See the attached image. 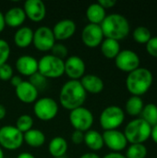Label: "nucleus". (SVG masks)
<instances>
[{
    "label": "nucleus",
    "mask_w": 157,
    "mask_h": 158,
    "mask_svg": "<svg viewBox=\"0 0 157 158\" xmlns=\"http://www.w3.org/2000/svg\"><path fill=\"white\" fill-rule=\"evenodd\" d=\"M87 93L83 89L80 81L69 80L61 88L59 93L60 105L69 111L83 106Z\"/></svg>",
    "instance_id": "f257e3e1"
},
{
    "label": "nucleus",
    "mask_w": 157,
    "mask_h": 158,
    "mask_svg": "<svg viewBox=\"0 0 157 158\" xmlns=\"http://www.w3.org/2000/svg\"><path fill=\"white\" fill-rule=\"evenodd\" d=\"M100 26L105 38L118 42L125 39L130 31L129 20L123 15L118 13L106 15Z\"/></svg>",
    "instance_id": "f03ea898"
},
{
    "label": "nucleus",
    "mask_w": 157,
    "mask_h": 158,
    "mask_svg": "<svg viewBox=\"0 0 157 158\" xmlns=\"http://www.w3.org/2000/svg\"><path fill=\"white\" fill-rule=\"evenodd\" d=\"M152 72L145 68H138L130 72L126 79V87L133 96H141L146 94L153 85Z\"/></svg>",
    "instance_id": "7ed1b4c3"
},
{
    "label": "nucleus",
    "mask_w": 157,
    "mask_h": 158,
    "mask_svg": "<svg viewBox=\"0 0 157 158\" xmlns=\"http://www.w3.org/2000/svg\"><path fill=\"white\" fill-rule=\"evenodd\" d=\"M152 126L143 118H135L129 122L124 130V135L130 144H143L151 138Z\"/></svg>",
    "instance_id": "20e7f679"
},
{
    "label": "nucleus",
    "mask_w": 157,
    "mask_h": 158,
    "mask_svg": "<svg viewBox=\"0 0 157 158\" xmlns=\"http://www.w3.org/2000/svg\"><path fill=\"white\" fill-rule=\"evenodd\" d=\"M38 72L46 79H57L64 75V60L51 54L44 55L38 60Z\"/></svg>",
    "instance_id": "39448f33"
},
{
    "label": "nucleus",
    "mask_w": 157,
    "mask_h": 158,
    "mask_svg": "<svg viewBox=\"0 0 157 158\" xmlns=\"http://www.w3.org/2000/svg\"><path fill=\"white\" fill-rule=\"evenodd\" d=\"M125 119V112L118 106H110L105 107L100 115L99 122L104 131L118 130Z\"/></svg>",
    "instance_id": "423d86ee"
},
{
    "label": "nucleus",
    "mask_w": 157,
    "mask_h": 158,
    "mask_svg": "<svg viewBox=\"0 0 157 158\" xmlns=\"http://www.w3.org/2000/svg\"><path fill=\"white\" fill-rule=\"evenodd\" d=\"M23 133L15 126L6 125L0 128V147L8 151H15L23 144Z\"/></svg>",
    "instance_id": "0eeeda50"
},
{
    "label": "nucleus",
    "mask_w": 157,
    "mask_h": 158,
    "mask_svg": "<svg viewBox=\"0 0 157 158\" xmlns=\"http://www.w3.org/2000/svg\"><path fill=\"white\" fill-rule=\"evenodd\" d=\"M69 122L74 131L86 132L93 125L94 118L92 111L84 106L75 108L69 113Z\"/></svg>",
    "instance_id": "6e6552de"
},
{
    "label": "nucleus",
    "mask_w": 157,
    "mask_h": 158,
    "mask_svg": "<svg viewBox=\"0 0 157 158\" xmlns=\"http://www.w3.org/2000/svg\"><path fill=\"white\" fill-rule=\"evenodd\" d=\"M58 104L50 97L37 99L33 105V112L36 118L42 121H50L54 119L58 113Z\"/></svg>",
    "instance_id": "1a4fd4ad"
},
{
    "label": "nucleus",
    "mask_w": 157,
    "mask_h": 158,
    "mask_svg": "<svg viewBox=\"0 0 157 158\" xmlns=\"http://www.w3.org/2000/svg\"><path fill=\"white\" fill-rule=\"evenodd\" d=\"M56 44V38L53 31L47 26H41L33 31L32 44L41 52L51 51Z\"/></svg>",
    "instance_id": "9d476101"
},
{
    "label": "nucleus",
    "mask_w": 157,
    "mask_h": 158,
    "mask_svg": "<svg viewBox=\"0 0 157 158\" xmlns=\"http://www.w3.org/2000/svg\"><path fill=\"white\" fill-rule=\"evenodd\" d=\"M140 56L134 51L130 49L120 50L115 58L116 67L124 72H131L140 68Z\"/></svg>",
    "instance_id": "9b49d317"
},
{
    "label": "nucleus",
    "mask_w": 157,
    "mask_h": 158,
    "mask_svg": "<svg viewBox=\"0 0 157 158\" xmlns=\"http://www.w3.org/2000/svg\"><path fill=\"white\" fill-rule=\"evenodd\" d=\"M104 39L105 36L100 25L88 23L81 31V41L89 48L100 46Z\"/></svg>",
    "instance_id": "f8f14e48"
},
{
    "label": "nucleus",
    "mask_w": 157,
    "mask_h": 158,
    "mask_svg": "<svg viewBox=\"0 0 157 158\" xmlns=\"http://www.w3.org/2000/svg\"><path fill=\"white\" fill-rule=\"evenodd\" d=\"M85 62L78 56H71L64 60V74L72 81H80L85 75Z\"/></svg>",
    "instance_id": "ddd939ff"
},
{
    "label": "nucleus",
    "mask_w": 157,
    "mask_h": 158,
    "mask_svg": "<svg viewBox=\"0 0 157 158\" xmlns=\"http://www.w3.org/2000/svg\"><path fill=\"white\" fill-rule=\"evenodd\" d=\"M102 135L104 144L113 153H119L127 147L128 141L124 133L118 130L105 131Z\"/></svg>",
    "instance_id": "4468645a"
},
{
    "label": "nucleus",
    "mask_w": 157,
    "mask_h": 158,
    "mask_svg": "<svg viewBox=\"0 0 157 158\" xmlns=\"http://www.w3.org/2000/svg\"><path fill=\"white\" fill-rule=\"evenodd\" d=\"M23 10L26 18L33 22H40L46 16V6L42 0H27Z\"/></svg>",
    "instance_id": "2eb2a0df"
},
{
    "label": "nucleus",
    "mask_w": 157,
    "mask_h": 158,
    "mask_svg": "<svg viewBox=\"0 0 157 158\" xmlns=\"http://www.w3.org/2000/svg\"><path fill=\"white\" fill-rule=\"evenodd\" d=\"M76 29V23L72 19H65L57 21L55 24L52 31L56 38V41H65L71 38L74 35Z\"/></svg>",
    "instance_id": "dca6fc26"
},
{
    "label": "nucleus",
    "mask_w": 157,
    "mask_h": 158,
    "mask_svg": "<svg viewBox=\"0 0 157 158\" xmlns=\"http://www.w3.org/2000/svg\"><path fill=\"white\" fill-rule=\"evenodd\" d=\"M15 67L19 74L31 77L38 71V60L31 56L23 55L16 60Z\"/></svg>",
    "instance_id": "f3484780"
},
{
    "label": "nucleus",
    "mask_w": 157,
    "mask_h": 158,
    "mask_svg": "<svg viewBox=\"0 0 157 158\" xmlns=\"http://www.w3.org/2000/svg\"><path fill=\"white\" fill-rule=\"evenodd\" d=\"M15 93L18 99L24 104H32L38 98V90L28 81H23L17 88Z\"/></svg>",
    "instance_id": "a211bd4d"
},
{
    "label": "nucleus",
    "mask_w": 157,
    "mask_h": 158,
    "mask_svg": "<svg viewBox=\"0 0 157 158\" xmlns=\"http://www.w3.org/2000/svg\"><path fill=\"white\" fill-rule=\"evenodd\" d=\"M80 81L87 94L89 93L93 94H100L105 88V83L103 80L94 74H85L80 80Z\"/></svg>",
    "instance_id": "6ab92c4d"
},
{
    "label": "nucleus",
    "mask_w": 157,
    "mask_h": 158,
    "mask_svg": "<svg viewBox=\"0 0 157 158\" xmlns=\"http://www.w3.org/2000/svg\"><path fill=\"white\" fill-rule=\"evenodd\" d=\"M4 18H5L6 26L11 28H17V27H20L24 23L26 19V15L22 7L15 6L8 9L4 14Z\"/></svg>",
    "instance_id": "aec40b11"
},
{
    "label": "nucleus",
    "mask_w": 157,
    "mask_h": 158,
    "mask_svg": "<svg viewBox=\"0 0 157 158\" xmlns=\"http://www.w3.org/2000/svg\"><path fill=\"white\" fill-rule=\"evenodd\" d=\"M33 31L28 26L19 27L14 33V43L19 48H27L32 44Z\"/></svg>",
    "instance_id": "412c9836"
},
{
    "label": "nucleus",
    "mask_w": 157,
    "mask_h": 158,
    "mask_svg": "<svg viewBox=\"0 0 157 158\" xmlns=\"http://www.w3.org/2000/svg\"><path fill=\"white\" fill-rule=\"evenodd\" d=\"M68 142L63 137L57 136L53 138L48 144L49 154L53 158L64 157L68 152Z\"/></svg>",
    "instance_id": "4be33fe9"
},
{
    "label": "nucleus",
    "mask_w": 157,
    "mask_h": 158,
    "mask_svg": "<svg viewBox=\"0 0 157 158\" xmlns=\"http://www.w3.org/2000/svg\"><path fill=\"white\" fill-rule=\"evenodd\" d=\"M83 143L86 146L93 152L100 151L104 147V139L102 133L95 130H90L84 132V141Z\"/></svg>",
    "instance_id": "5701e85b"
},
{
    "label": "nucleus",
    "mask_w": 157,
    "mask_h": 158,
    "mask_svg": "<svg viewBox=\"0 0 157 158\" xmlns=\"http://www.w3.org/2000/svg\"><path fill=\"white\" fill-rule=\"evenodd\" d=\"M105 17V9L102 7L98 3L90 5L86 9V18L92 24L101 25Z\"/></svg>",
    "instance_id": "b1692460"
},
{
    "label": "nucleus",
    "mask_w": 157,
    "mask_h": 158,
    "mask_svg": "<svg viewBox=\"0 0 157 158\" xmlns=\"http://www.w3.org/2000/svg\"><path fill=\"white\" fill-rule=\"evenodd\" d=\"M23 141L31 147L38 148L43 145L45 143L44 133L37 129H31L23 133Z\"/></svg>",
    "instance_id": "393cba45"
},
{
    "label": "nucleus",
    "mask_w": 157,
    "mask_h": 158,
    "mask_svg": "<svg viewBox=\"0 0 157 158\" xmlns=\"http://www.w3.org/2000/svg\"><path fill=\"white\" fill-rule=\"evenodd\" d=\"M101 52L103 56L108 59H115L116 56L120 52V44L118 41L105 38L102 42L101 45Z\"/></svg>",
    "instance_id": "a878e982"
},
{
    "label": "nucleus",
    "mask_w": 157,
    "mask_h": 158,
    "mask_svg": "<svg viewBox=\"0 0 157 158\" xmlns=\"http://www.w3.org/2000/svg\"><path fill=\"white\" fill-rule=\"evenodd\" d=\"M144 107L143 101L140 96H130L125 105V110L126 112L132 117H136L138 115H141L143 109Z\"/></svg>",
    "instance_id": "bb28decb"
},
{
    "label": "nucleus",
    "mask_w": 157,
    "mask_h": 158,
    "mask_svg": "<svg viewBox=\"0 0 157 158\" xmlns=\"http://www.w3.org/2000/svg\"><path fill=\"white\" fill-rule=\"evenodd\" d=\"M142 118L152 127L157 124V106L155 104H147L144 106L142 113Z\"/></svg>",
    "instance_id": "cd10ccee"
},
{
    "label": "nucleus",
    "mask_w": 157,
    "mask_h": 158,
    "mask_svg": "<svg viewBox=\"0 0 157 158\" xmlns=\"http://www.w3.org/2000/svg\"><path fill=\"white\" fill-rule=\"evenodd\" d=\"M147 148L144 144H130L126 151V158H145L147 156Z\"/></svg>",
    "instance_id": "c85d7f7f"
},
{
    "label": "nucleus",
    "mask_w": 157,
    "mask_h": 158,
    "mask_svg": "<svg viewBox=\"0 0 157 158\" xmlns=\"http://www.w3.org/2000/svg\"><path fill=\"white\" fill-rule=\"evenodd\" d=\"M132 36H133V39L135 40V42H137L139 44H146L152 38V33L148 28H146L144 26H139L133 31Z\"/></svg>",
    "instance_id": "c756f323"
},
{
    "label": "nucleus",
    "mask_w": 157,
    "mask_h": 158,
    "mask_svg": "<svg viewBox=\"0 0 157 158\" xmlns=\"http://www.w3.org/2000/svg\"><path fill=\"white\" fill-rule=\"evenodd\" d=\"M33 126V118L27 114H23L21 116H19L16 121V128L21 132V133H25L28 131L31 130Z\"/></svg>",
    "instance_id": "7c9ffc66"
},
{
    "label": "nucleus",
    "mask_w": 157,
    "mask_h": 158,
    "mask_svg": "<svg viewBox=\"0 0 157 158\" xmlns=\"http://www.w3.org/2000/svg\"><path fill=\"white\" fill-rule=\"evenodd\" d=\"M51 55H53L54 56H56L61 60H64V59L68 58V49L63 44L57 43V44H55V45L51 49Z\"/></svg>",
    "instance_id": "2f4dec72"
},
{
    "label": "nucleus",
    "mask_w": 157,
    "mask_h": 158,
    "mask_svg": "<svg viewBox=\"0 0 157 158\" xmlns=\"http://www.w3.org/2000/svg\"><path fill=\"white\" fill-rule=\"evenodd\" d=\"M29 78L30 79L28 81L31 84H32L38 91H39V89H43L47 84V79L45 77H43L42 74H40L38 71Z\"/></svg>",
    "instance_id": "473e14b6"
},
{
    "label": "nucleus",
    "mask_w": 157,
    "mask_h": 158,
    "mask_svg": "<svg viewBox=\"0 0 157 158\" xmlns=\"http://www.w3.org/2000/svg\"><path fill=\"white\" fill-rule=\"evenodd\" d=\"M10 52L11 49L8 43L4 39H0V66L6 63L10 56Z\"/></svg>",
    "instance_id": "72a5a7b5"
},
{
    "label": "nucleus",
    "mask_w": 157,
    "mask_h": 158,
    "mask_svg": "<svg viewBox=\"0 0 157 158\" xmlns=\"http://www.w3.org/2000/svg\"><path fill=\"white\" fill-rule=\"evenodd\" d=\"M13 68L6 63V64H3L0 66V80L2 81H10V79L13 77Z\"/></svg>",
    "instance_id": "f704fd0d"
},
{
    "label": "nucleus",
    "mask_w": 157,
    "mask_h": 158,
    "mask_svg": "<svg viewBox=\"0 0 157 158\" xmlns=\"http://www.w3.org/2000/svg\"><path fill=\"white\" fill-rule=\"evenodd\" d=\"M146 50L150 56L157 57V36L152 37L146 44Z\"/></svg>",
    "instance_id": "c9c22d12"
},
{
    "label": "nucleus",
    "mask_w": 157,
    "mask_h": 158,
    "mask_svg": "<svg viewBox=\"0 0 157 158\" xmlns=\"http://www.w3.org/2000/svg\"><path fill=\"white\" fill-rule=\"evenodd\" d=\"M71 141L74 144H81L84 141V132L74 131L71 134Z\"/></svg>",
    "instance_id": "e433bc0d"
},
{
    "label": "nucleus",
    "mask_w": 157,
    "mask_h": 158,
    "mask_svg": "<svg viewBox=\"0 0 157 158\" xmlns=\"http://www.w3.org/2000/svg\"><path fill=\"white\" fill-rule=\"evenodd\" d=\"M102 7H104L105 9L106 8H111L113 7L116 4H117V1L116 0H100L97 2Z\"/></svg>",
    "instance_id": "4c0bfd02"
},
{
    "label": "nucleus",
    "mask_w": 157,
    "mask_h": 158,
    "mask_svg": "<svg viewBox=\"0 0 157 158\" xmlns=\"http://www.w3.org/2000/svg\"><path fill=\"white\" fill-rule=\"evenodd\" d=\"M22 81H23L22 79H21L19 76H18V75H13V77L10 79V83H11V85L14 86L15 88H17Z\"/></svg>",
    "instance_id": "58836bf2"
},
{
    "label": "nucleus",
    "mask_w": 157,
    "mask_h": 158,
    "mask_svg": "<svg viewBox=\"0 0 157 158\" xmlns=\"http://www.w3.org/2000/svg\"><path fill=\"white\" fill-rule=\"evenodd\" d=\"M103 158H126V157H125V156H123V155H122V154H120V153H113V152H111V153H109V154L105 155V156Z\"/></svg>",
    "instance_id": "ea45409f"
},
{
    "label": "nucleus",
    "mask_w": 157,
    "mask_h": 158,
    "mask_svg": "<svg viewBox=\"0 0 157 158\" xmlns=\"http://www.w3.org/2000/svg\"><path fill=\"white\" fill-rule=\"evenodd\" d=\"M151 138L153 141L157 144V124L152 127V132H151Z\"/></svg>",
    "instance_id": "a19ab883"
},
{
    "label": "nucleus",
    "mask_w": 157,
    "mask_h": 158,
    "mask_svg": "<svg viewBox=\"0 0 157 158\" xmlns=\"http://www.w3.org/2000/svg\"><path fill=\"white\" fill-rule=\"evenodd\" d=\"M80 158H101L95 153H85L81 156Z\"/></svg>",
    "instance_id": "79ce46f5"
},
{
    "label": "nucleus",
    "mask_w": 157,
    "mask_h": 158,
    "mask_svg": "<svg viewBox=\"0 0 157 158\" xmlns=\"http://www.w3.org/2000/svg\"><path fill=\"white\" fill-rule=\"evenodd\" d=\"M6 27V23H5V18H4V14L0 11V33L4 31Z\"/></svg>",
    "instance_id": "37998d69"
},
{
    "label": "nucleus",
    "mask_w": 157,
    "mask_h": 158,
    "mask_svg": "<svg viewBox=\"0 0 157 158\" xmlns=\"http://www.w3.org/2000/svg\"><path fill=\"white\" fill-rule=\"evenodd\" d=\"M17 158H35V156L31 154V153H28V152H23V153H20Z\"/></svg>",
    "instance_id": "c03bdc74"
},
{
    "label": "nucleus",
    "mask_w": 157,
    "mask_h": 158,
    "mask_svg": "<svg viewBox=\"0 0 157 158\" xmlns=\"http://www.w3.org/2000/svg\"><path fill=\"white\" fill-rule=\"evenodd\" d=\"M6 116V107L0 104V120L4 119L5 117Z\"/></svg>",
    "instance_id": "a18cd8bd"
},
{
    "label": "nucleus",
    "mask_w": 157,
    "mask_h": 158,
    "mask_svg": "<svg viewBox=\"0 0 157 158\" xmlns=\"http://www.w3.org/2000/svg\"><path fill=\"white\" fill-rule=\"evenodd\" d=\"M0 158H4V152L1 147H0Z\"/></svg>",
    "instance_id": "49530a36"
},
{
    "label": "nucleus",
    "mask_w": 157,
    "mask_h": 158,
    "mask_svg": "<svg viewBox=\"0 0 157 158\" xmlns=\"http://www.w3.org/2000/svg\"><path fill=\"white\" fill-rule=\"evenodd\" d=\"M59 158H67V157H65V156H64V157H59Z\"/></svg>",
    "instance_id": "de8ad7c7"
}]
</instances>
